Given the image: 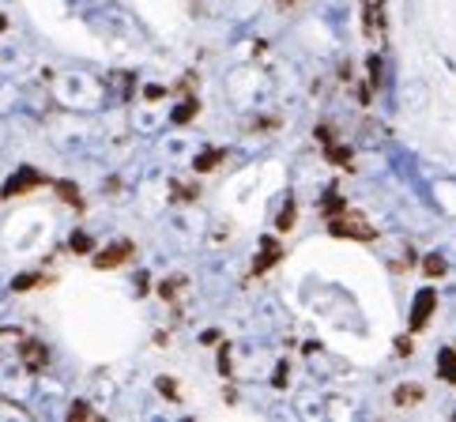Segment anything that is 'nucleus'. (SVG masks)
Here are the masks:
<instances>
[{
  "instance_id": "nucleus-19",
  "label": "nucleus",
  "mask_w": 456,
  "mask_h": 422,
  "mask_svg": "<svg viewBox=\"0 0 456 422\" xmlns=\"http://www.w3.org/2000/svg\"><path fill=\"white\" fill-rule=\"evenodd\" d=\"M68 415H72V419H91L95 411H91L87 403H72V411H68Z\"/></svg>"
},
{
  "instance_id": "nucleus-14",
  "label": "nucleus",
  "mask_w": 456,
  "mask_h": 422,
  "mask_svg": "<svg viewBox=\"0 0 456 422\" xmlns=\"http://www.w3.org/2000/svg\"><path fill=\"white\" fill-rule=\"evenodd\" d=\"M57 193H61V200H68L72 208H79L83 211V200H79V189H72L68 181H57Z\"/></svg>"
},
{
  "instance_id": "nucleus-8",
  "label": "nucleus",
  "mask_w": 456,
  "mask_h": 422,
  "mask_svg": "<svg viewBox=\"0 0 456 422\" xmlns=\"http://www.w3.org/2000/svg\"><path fill=\"white\" fill-rule=\"evenodd\" d=\"M366 34H385V15H381V0H366Z\"/></svg>"
},
{
  "instance_id": "nucleus-5",
  "label": "nucleus",
  "mask_w": 456,
  "mask_h": 422,
  "mask_svg": "<svg viewBox=\"0 0 456 422\" xmlns=\"http://www.w3.org/2000/svg\"><path fill=\"white\" fill-rule=\"evenodd\" d=\"M279 257H283V249H279V241H275V238H264V253H260V257L253 260V276H264V271L272 268Z\"/></svg>"
},
{
  "instance_id": "nucleus-3",
  "label": "nucleus",
  "mask_w": 456,
  "mask_h": 422,
  "mask_svg": "<svg viewBox=\"0 0 456 422\" xmlns=\"http://www.w3.org/2000/svg\"><path fill=\"white\" fill-rule=\"evenodd\" d=\"M132 241H117V246H109V249H102L98 257H95V268L98 271H109V268H121L125 260H132Z\"/></svg>"
},
{
  "instance_id": "nucleus-6",
  "label": "nucleus",
  "mask_w": 456,
  "mask_h": 422,
  "mask_svg": "<svg viewBox=\"0 0 456 422\" xmlns=\"http://www.w3.org/2000/svg\"><path fill=\"white\" fill-rule=\"evenodd\" d=\"M423 396H426V392H423V384H396V392H393V403H396V407H415V403H423Z\"/></svg>"
},
{
  "instance_id": "nucleus-18",
  "label": "nucleus",
  "mask_w": 456,
  "mask_h": 422,
  "mask_svg": "<svg viewBox=\"0 0 456 422\" xmlns=\"http://www.w3.org/2000/svg\"><path fill=\"white\" fill-rule=\"evenodd\" d=\"M294 227V200H287L283 215H279V230H291Z\"/></svg>"
},
{
  "instance_id": "nucleus-21",
  "label": "nucleus",
  "mask_w": 456,
  "mask_h": 422,
  "mask_svg": "<svg viewBox=\"0 0 456 422\" xmlns=\"http://www.w3.org/2000/svg\"><path fill=\"white\" fill-rule=\"evenodd\" d=\"M287 4H298V0H287Z\"/></svg>"
},
{
  "instance_id": "nucleus-10",
  "label": "nucleus",
  "mask_w": 456,
  "mask_h": 422,
  "mask_svg": "<svg viewBox=\"0 0 456 422\" xmlns=\"http://www.w3.org/2000/svg\"><path fill=\"white\" fill-rule=\"evenodd\" d=\"M197 114H200V102H197V98H185L181 106L170 114V121H174V125H189V121L197 117Z\"/></svg>"
},
{
  "instance_id": "nucleus-15",
  "label": "nucleus",
  "mask_w": 456,
  "mask_h": 422,
  "mask_svg": "<svg viewBox=\"0 0 456 422\" xmlns=\"http://www.w3.org/2000/svg\"><path fill=\"white\" fill-rule=\"evenodd\" d=\"M343 208H347V204L340 200V193H336V189L324 196V215H336V211H343Z\"/></svg>"
},
{
  "instance_id": "nucleus-4",
  "label": "nucleus",
  "mask_w": 456,
  "mask_h": 422,
  "mask_svg": "<svg viewBox=\"0 0 456 422\" xmlns=\"http://www.w3.org/2000/svg\"><path fill=\"white\" fill-rule=\"evenodd\" d=\"M20 359L26 370H42V366H50V351L38 343V340H23L20 343Z\"/></svg>"
},
{
  "instance_id": "nucleus-11",
  "label": "nucleus",
  "mask_w": 456,
  "mask_h": 422,
  "mask_svg": "<svg viewBox=\"0 0 456 422\" xmlns=\"http://www.w3.org/2000/svg\"><path fill=\"white\" fill-rule=\"evenodd\" d=\"M445 271H449V264H445V257H437V253H430V257H423V276H430V279H441Z\"/></svg>"
},
{
  "instance_id": "nucleus-1",
  "label": "nucleus",
  "mask_w": 456,
  "mask_h": 422,
  "mask_svg": "<svg viewBox=\"0 0 456 422\" xmlns=\"http://www.w3.org/2000/svg\"><path fill=\"white\" fill-rule=\"evenodd\" d=\"M328 234L332 238H347V241H374L377 238L374 223H370L362 211H351V208L328 215Z\"/></svg>"
},
{
  "instance_id": "nucleus-2",
  "label": "nucleus",
  "mask_w": 456,
  "mask_h": 422,
  "mask_svg": "<svg viewBox=\"0 0 456 422\" xmlns=\"http://www.w3.org/2000/svg\"><path fill=\"white\" fill-rule=\"evenodd\" d=\"M434 309H437V294H434L430 287L418 290V294H415V309H411V336L426 332V324H430Z\"/></svg>"
},
{
  "instance_id": "nucleus-13",
  "label": "nucleus",
  "mask_w": 456,
  "mask_h": 422,
  "mask_svg": "<svg viewBox=\"0 0 456 422\" xmlns=\"http://www.w3.org/2000/svg\"><path fill=\"white\" fill-rule=\"evenodd\" d=\"M328 163H336V166H351V151L347 147H340V144H328Z\"/></svg>"
},
{
  "instance_id": "nucleus-9",
  "label": "nucleus",
  "mask_w": 456,
  "mask_h": 422,
  "mask_svg": "<svg viewBox=\"0 0 456 422\" xmlns=\"http://www.w3.org/2000/svg\"><path fill=\"white\" fill-rule=\"evenodd\" d=\"M34 185H42V177L34 174V170H20L12 177V185L4 189V196H15V193H26V189H34Z\"/></svg>"
},
{
  "instance_id": "nucleus-17",
  "label": "nucleus",
  "mask_w": 456,
  "mask_h": 422,
  "mask_svg": "<svg viewBox=\"0 0 456 422\" xmlns=\"http://www.w3.org/2000/svg\"><path fill=\"white\" fill-rule=\"evenodd\" d=\"M68 246H72V253H91V238L87 234H72Z\"/></svg>"
},
{
  "instance_id": "nucleus-7",
  "label": "nucleus",
  "mask_w": 456,
  "mask_h": 422,
  "mask_svg": "<svg viewBox=\"0 0 456 422\" xmlns=\"http://www.w3.org/2000/svg\"><path fill=\"white\" fill-rule=\"evenodd\" d=\"M437 377L449 381V384H456V343L441 351V359H437Z\"/></svg>"
},
{
  "instance_id": "nucleus-16",
  "label": "nucleus",
  "mask_w": 456,
  "mask_h": 422,
  "mask_svg": "<svg viewBox=\"0 0 456 422\" xmlns=\"http://www.w3.org/2000/svg\"><path fill=\"white\" fill-rule=\"evenodd\" d=\"M155 389H159L162 396H170V400L181 396V392H178V381H170V377H159V381H155Z\"/></svg>"
},
{
  "instance_id": "nucleus-20",
  "label": "nucleus",
  "mask_w": 456,
  "mask_h": 422,
  "mask_svg": "<svg viewBox=\"0 0 456 422\" xmlns=\"http://www.w3.org/2000/svg\"><path fill=\"white\" fill-rule=\"evenodd\" d=\"M396 354H411V340H404V336H400V340H396Z\"/></svg>"
},
{
  "instance_id": "nucleus-12",
  "label": "nucleus",
  "mask_w": 456,
  "mask_h": 422,
  "mask_svg": "<svg viewBox=\"0 0 456 422\" xmlns=\"http://www.w3.org/2000/svg\"><path fill=\"white\" fill-rule=\"evenodd\" d=\"M219 163H222V151H219V147H208V155H200L192 166H197V170L204 174V170H215Z\"/></svg>"
}]
</instances>
